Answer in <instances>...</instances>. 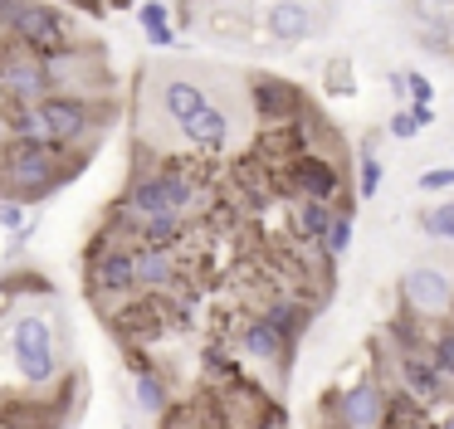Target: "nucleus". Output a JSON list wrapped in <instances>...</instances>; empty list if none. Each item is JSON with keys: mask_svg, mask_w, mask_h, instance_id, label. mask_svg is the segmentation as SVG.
<instances>
[{"mask_svg": "<svg viewBox=\"0 0 454 429\" xmlns=\"http://www.w3.org/2000/svg\"><path fill=\"white\" fill-rule=\"evenodd\" d=\"M411 25H454V0H411Z\"/></svg>", "mask_w": 454, "mask_h": 429, "instance_id": "obj_24", "label": "nucleus"}, {"mask_svg": "<svg viewBox=\"0 0 454 429\" xmlns=\"http://www.w3.org/2000/svg\"><path fill=\"white\" fill-rule=\"evenodd\" d=\"M405 83H411V103H430V98H434V88H430V78H425V74H405Z\"/></svg>", "mask_w": 454, "mask_h": 429, "instance_id": "obj_28", "label": "nucleus"}, {"mask_svg": "<svg viewBox=\"0 0 454 429\" xmlns=\"http://www.w3.org/2000/svg\"><path fill=\"white\" fill-rule=\"evenodd\" d=\"M434 429H454V400H444V410L434 415Z\"/></svg>", "mask_w": 454, "mask_h": 429, "instance_id": "obj_31", "label": "nucleus"}, {"mask_svg": "<svg viewBox=\"0 0 454 429\" xmlns=\"http://www.w3.org/2000/svg\"><path fill=\"white\" fill-rule=\"evenodd\" d=\"M381 156H376V146H366L362 152V161H356V195H362V200H372L376 191H381Z\"/></svg>", "mask_w": 454, "mask_h": 429, "instance_id": "obj_23", "label": "nucleus"}, {"mask_svg": "<svg viewBox=\"0 0 454 429\" xmlns=\"http://www.w3.org/2000/svg\"><path fill=\"white\" fill-rule=\"evenodd\" d=\"M430 361L444 370V376L454 380V317H444V322H434V332H430Z\"/></svg>", "mask_w": 454, "mask_h": 429, "instance_id": "obj_19", "label": "nucleus"}, {"mask_svg": "<svg viewBox=\"0 0 454 429\" xmlns=\"http://www.w3.org/2000/svg\"><path fill=\"white\" fill-rule=\"evenodd\" d=\"M132 400H137L142 415H157V419L171 410V386H167V376H161L152 361H142L137 347H132Z\"/></svg>", "mask_w": 454, "mask_h": 429, "instance_id": "obj_15", "label": "nucleus"}, {"mask_svg": "<svg viewBox=\"0 0 454 429\" xmlns=\"http://www.w3.org/2000/svg\"><path fill=\"white\" fill-rule=\"evenodd\" d=\"M196 107H206V88L200 83H191V78H167V83H161V113L176 127L186 122Z\"/></svg>", "mask_w": 454, "mask_h": 429, "instance_id": "obj_17", "label": "nucleus"}, {"mask_svg": "<svg viewBox=\"0 0 454 429\" xmlns=\"http://www.w3.org/2000/svg\"><path fill=\"white\" fill-rule=\"evenodd\" d=\"M15 288H20V283H15V278H0V312L11 308V298H15Z\"/></svg>", "mask_w": 454, "mask_h": 429, "instance_id": "obj_30", "label": "nucleus"}, {"mask_svg": "<svg viewBox=\"0 0 454 429\" xmlns=\"http://www.w3.org/2000/svg\"><path fill=\"white\" fill-rule=\"evenodd\" d=\"M137 25H142V35H147L157 49H171V44H176V29H171V15H167V5H161V0L137 5Z\"/></svg>", "mask_w": 454, "mask_h": 429, "instance_id": "obj_18", "label": "nucleus"}, {"mask_svg": "<svg viewBox=\"0 0 454 429\" xmlns=\"http://www.w3.org/2000/svg\"><path fill=\"white\" fill-rule=\"evenodd\" d=\"M284 191H294V200H347V176L337 166V156L327 152H298L284 171Z\"/></svg>", "mask_w": 454, "mask_h": 429, "instance_id": "obj_7", "label": "nucleus"}, {"mask_svg": "<svg viewBox=\"0 0 454 429\" xmlns=\"http://www.w3.org/2000/svg\"><path fill=\"white\" fill-rule=\"evenodd\" d=\"M0 224H5V230H25V224H30V220H25V200H15V195H11V200H0Z\"/></svg>", "mask_w": 454, "mask_h": 429, "instance_id": "obj_27", "label": "nucleus"}, {"mask_svg": "<svg viewBox=\"0 0 454 429\" xmlns=\"http://www.w3.org/2000/svg\"><path fill=\"white\" fill-rule=\"evenodd\" d=\"M386 88H391L395 103H405V98H411V83H405V74H386Z\"/></svg>", "mask_w": 454, "mask_h": 429, "instance_id": "obj_29", "label": "nucleus"}, {"mask_svg": "<svg viewBox=\"0 0 454 429\" xmlns=\"http://www.w3.org/2000/svg\"><path fill=\"white\" fill-rule=\"evenodd\" d=\"M103 122H113V107L93 103L89 93L59 88L44 103L15 107L5 117V136L11 142H54V146H69V152H83L103 132Z\"/></svg>", "mask_w": 454, "mask_h": 429, "instance_id": "obj_1", "label": "nucleus"}, {"mask_svg": "<svg viewBox=\"0 0 454 429\" xmlns=\"http://www.w3.org/2000/svg\"><path fill=\"white\" fill-rule=\"evenodd\" d=\"M415 44H420L425 54L454 58V25H415Z\"/></svg>", "mask_w": 454, "mask_h": 429, "instance_id": "obj_21", "label": "nucleus"}, {"mask_svg": "<svg viewBox=\"0 0 454 429\" xmlns=\"http://www.w3.org/2000/svg\"><path fill=\"white\" fill-rule=\"evenodd\" d=\"M264 29H269V39H274V44L294 49V44H303V39L313 35V10H308L303 0H269Z\"/></svg>", "mask_w": 454, "mask_h": 429, "instance_id": "obj_14", "label": "nucleus"}, {"mask_svg": "<svg viewBox=\"0 0 454 429\" xmlns=\"http://www.w3.org/2000/svg\"><path fill=\"white\" fill-rule=\"evenodd\" d=\"M401 302L411 312H420V317H430V322H444L454 312L450 269H440V263H415V269L401 278Z\"/></svg>", "mask_w": 454, "mask_h": 429, "instance_id": "obj_9", "label": "nucleus"}, {"mask_svg": "<svg viewBox=\"0 0 454 429\" xmlns=\"http://www.w3.org/2000/svg\"><path fill=\"white\" fill-rule=\"evenodd\" d=\"M386 132H391L395 142H411V136H415V132H425V127H420V117H415V107H411V103H401V107L391 113V122H386Z\"/></svg>", "mask_w": 454, "mask_h": 429, "instance_id": "obj_25", "label": "nucleus"}, {"mask_svg": "<svg viewBox=\"0 0 454 429\" xmlns=\"http://www.w3.org/2000/svg\"><path fill=\"white\" fill-rule=\"evenodd\" d=\"M415 107V117H420V127H434V107L430 103H411Z\"/></svg>", "mask_w": 454, "mask_h": 429, "instance_id": "obj_32", "label": "nucleus"}, {"mask_svg": "<svg viewBox=\"0 0 454 429\" xmlns=\"http://www.w3.org/2000/svg\"><path fill=\"white\" fill-rule=\"evenodd\" d=\"M420 230L430 234V239L454 244V200H440L434 210H420Z\"/></svg>", "mask_w": 454, "mask_h": 429, "instance_id": "obj_22", "label": "nucleus"}, {"mask_svg": "<svg viewBox=\"0 0 454 429\" xmlns=\"http://www.w3.org/2000/svg\"><path fill=\"white\" fill-rule=\"evenodd\" d=\"M235 347H239V356L245 361H259V366H274V361H288V337L274 327V322L264 317V312H249L245 322H239V332H235Z\"/></svg>", "mask_w": 454, "mask_h": 429, "instance_id": "obj_12", "label": "nucleus"}, {"mask_svg": "<svg viewBox=\"0 0 454 429\" xmlns=\"http://www.w3.org/2000/svg\"><path fill=\"white\" fill-rule=\"evenodd\" d=\"M327 429H342V425H327Z\"/></svg>", "mask_w": 454, "mask_h": 429, "instance_id": "obj_35", "label": "nucleus"}, {"mask_svg": "<svg viewBox=\"0 0 454 429\" xmlns=\"http://www.w3.org/2000/svg\"><path fill=\"white\" fill-rule=\"evenodd\" d=\"M420 191H450L454 185V166H430V171H420Z\"/></svg>", "mask_w": 454, "mask_h": 429, "instance_id": "obj_26", "label": "nucleus"}, {"mask_svg": "<svg viewBox=\"0 0 454 429\" xmlns=\"http://www.w3.org/2000/svg\"><path fill=\"white\" fill-rule=\"evenodd\" d=\"M249 103H254V117L264 127H288L298 113L308 107V98L298 93L288 78H274V74H254L249 78Z\"/></svg>", "mask_w": 454, "mask_h": 429, "instance_id": "obj_10", "label": "nucleus"}, {"mask_svg": "<svg viewBox=\"0 0 454 429\" xmlns=\"http://www.w3.org/2000/svg\"><path fill=\"white\" fill-rule=\"evenodd\" d=\"M186 244H137V288L142 292H171L186 283Z\"/></svg>", "mask_w": 454, "mask_h": 429, "instance_id": "obj_11", "label": "nucleus"}, {"mask_svg": "<svg viewBox=\"0 0 454 429\" xmlns=\"http://www.w3.org/2000/svg\"><path fill=\"white\" fill-rule=\"evenodd\" d=\"M386 400H391V386H386L376 370H362L352 386L337 390V400H333V425H342V429H381Z\"/></svg>", "mask_w": 454, "mask_h": 429, "instance_id": "obj_8", "label": "nucleus"}, {"mask_svg": "<svg viewBox=\"0 0 454 429\" xmlns=\"http://www.w3.org/2000/svg\"><path fill=\"white\" fill-rule=\"evenodd\" d=\"M83 263H89V292L103 308H118L132 292H142L137 288V254H132V244H118L108 230L93 234Z\"/></svg>", "mask_w": 454, "mask_h": 429, "instance_id": "obj_5", "label": "nucleus"}, {"mask_svg": "<svg viewBox=\"0 0 454 429\" xmlns=\"http://www.w3.org/2000/svg\"><path fill=\"white\" fill-rule=\"evenodd\" d=\"M0 93L11 98L15 107L44 103L50 93H59V78H54V64L40 54H30L25 44H15L11 54H0Z\"/></svg>", "mask_w": 454, "mask_h": 429, "instance_id": "obj_6", "label": "nucleus"}, {"mask_svg": "<svg viewBox=\"0 0 454 429\" xmlns=\"http://www.w3.org/2000/svg\"><path fill=\"white\" fill-rule=\"evenodd\" d=\"M337 205H342V200H337ZM337 205H333V200H294V214H288V224H294V239L323 244L327 230H333Z\"/></svg>", "mask_w": 454, "mask_h": 429, "instance_id": "obj_16", "label": "nucleus"}, {"mask_svg": "<svg viewBox=\"0 0 454 429\" xmlns=\"http://www.w3.org/2000/svg\"><path fill=\"white\" fill-rule=\"evenodd\" d=\"M0 29L15 39V44H25L30 54L40 58H64L74 54V25L64 10H54L50 0H11L5 5V15H0Z\"/></svg>", "mask_w": 454, "mask_h": 429, "instance_id": "obj_4", "label": "nucleus"}, {"mask_svg": "<svg viewBox=\"0 0 454 429\" xmlns=\"http://www.w3.org/2000/svg\"><path fill=\"white\" fill-rule=\"evenodd\" d=\"M89 166V152H74L69 161V146H54V142H5L0 152V185L25 205H40L59 191L64 181Z\"/></svg>", "mask_w": 454, "mask_h": 429, "instance_id": "obj_2", "label": "nucleus"}, {"mask_svg": "<svg viewBox=\"0 0 454 429\" xmlns=\"http://www.w3.org/2000/svg\"><path fill=\"white\" fill-rule=\"evenodd\" d=\"M74 5H83L89 15H98V10H103V0H74Z\"/></svg>", "mask_w": 454, "mask_h": 429, "instance_id": "obj_34", "label": "nucleus"}, {"mask_svg": "<svg viewBox=\"0 0 454 429\" xmlns=\"http://www.w3.org/2000/svg\"><path fill=\"white\" fill-rule=\"evenodd\" d=\"M284 425V415H274V419H259V425H249V429H278Z\"/></svg>", "mask_w": 454, "mask_h": 429, "instance_id": "obj_33", "label": "nucleus"}, {"mask_svg": "<svg viewBox=\"0 0 454 429\" xmlns=\"http://www.w3.org/2000/svg\"><path fill=\"white\" fill-rule=\"evenodd\" d=\"M0 356L15 370L25 390H44L64 376V356H59V337H54V322L44 312H20V317L5 327L0 341Z\"/></svg>", "mask_w": 454, "mask_h": 429, "instance_id": "obj_3", "label": "nucleus"}, {"mask_svg": "<svg viewBox=\"0 0 454 429\" xmlns=\"http://www.w3.org/2000/svg\"><path fill=\"white\" fill-rule=\"evenodd\" d=\"M181 136H186L196 152L220 156V152L230 146V113L215 103V98H206V107H196V113L181 122Z\"/></svg>", "mask_w": 454, "mask_h": 429, "instance_id": "obj_13", "label": "nucleus"}, {"mask_svg": "<svg viewBox=\"0 0 454 429\" xmlns=\"http://www.w3.org/2000/svg\"><path fill=\"white\" fill-rule=\"evenodd\" d=\"M352 234H356V224H352V200H342V205H337V214H333V230H327L323 249L333 254V259H342V254L352 249Z\"/></svg>", "mask_w": 454, "mask_h": 429, "instance_id": "obj_20", "label": "nucleus"}]
</instances>
